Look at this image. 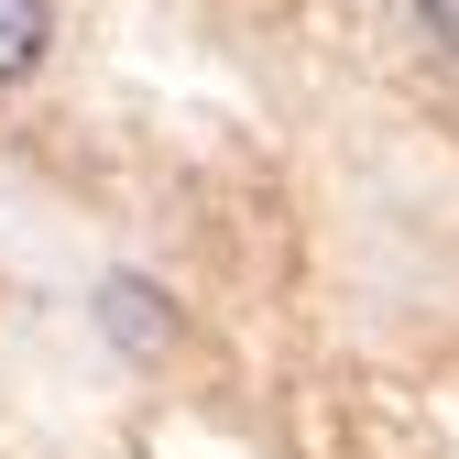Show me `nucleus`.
<instances>
[{
  "label": "nucleus",
  "mask_w": 459,
  "mask_h": 459,
  "mask_svg": "<svg viewBox=\"0 0 459 459\" xmlns=\"http://www.w3.org/2000/svg\"><path fill=\"white\" fill-rule=\"evenodd\" d=\"M99 328H109V351L164 361V351H176V296H164L153 273H109L99 284Z\"/></svg>",
  "instance_id": "1"
},
{
  "label": "nucleus",
  "mask_w": 459,
  "mask_h": 459,
  "mask_svg": "<svg viewBox=\"0 0 459 459\" xmlns=\"http://www.w3.org/2000/svg\"><path fill=\"white\" fill-rule=\"evenodd\" d=\"M416 22H427L437 55H459V0H416Z\"/></svg>",
  "instance_id": "3"
},
{
  "label": "nucleus",
  "mask_w": 459,
  "mask_h": 459,
  "mask_svg": "<svg viewBox=\"0 0 459 459\" xmlns=\"http://www.w3.org/2000/svg\"><path fill=\"white\" fill-rule=\"evenodd\" d=\"M55 55V0H0V88H22Z\"/></svg>",
  "instance_id": "2"
}]
</instances>
